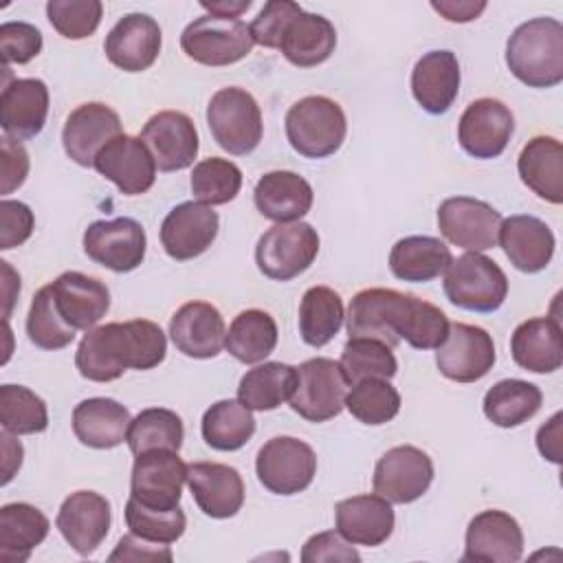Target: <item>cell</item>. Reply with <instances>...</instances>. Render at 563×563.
Here are the masks:
<instances>
[{"label": "cell", "instance_id": "cell-23", "mask_svg": "<svg viewBox=\"0 0 563 563\" xmlns=\"http://www.w3.org/2000/svg\"><path fill=\"white\" fill-rule=\"evenodd\" d=\"M103 51L112 66L143 73L161 53V26L147 13H128L106 35Z\"/></svg>", "mask_w": 563, "mask_h": 563}, {"label": "cell", "instance_id": "cell-61", "mask_svg": "<svg viewBox=\"0 0 563 563\" xmlns=\"http://www.w3.org/2000/svg\"><path fill=\"white\" fill-rule=\"evenodd\" d=\"M251 0H218V2H200L209 15H220V18H240L246 9H251Z\"/></svg>", "mask_w": 563, "mask_h": 563}, {"label": "cell", "instance_id": "cell-52", "mask_svg": "<svg viewBox=\"0 0 563 563\" xmlns=\"http://www.w3.org/2000/svg\"><path fill=\"white\" fill-rule=\"evenodd\" d=\"M303 9L292 0H268L257 18L249 24L253 42L264 48H279L286 26Z\"/></svg>", "mask_w": 563, "mask_h": 563}, {"label": "cell", "instance_id": "cell-19", "mask_svg": "<svg viewBox=\"0 0 563 563\" xmlns=\"http://www.w3.org/2000/svg\"><path fill=\"white\" fill-rule=\"evenodd\" d=\"M110 523V501L95 490L70 493L62 501L55 519L59 534L79 556H88L101 545L108 537Z\"/></svg>", "mask_w": 563, "mask_h": 563}, {"label": "cell", "instance_id": "cell-58", "mask_svg": "<svg viewBox=\"0 0 563 563\" xmlns=\"http://www.w3.org/2000/svg\"><path fill=\"white\" fill-rule=\"evenodd\" d=\"M561 411H556L545 424L539 427L537 431V449L539 453L554 462L561 464Z\"/></svg>", "mask_w": 563, "mask_h": 563}, {"label": "cell", "instance_id": "cell-41", "mask_svg": "<svg viewBox=\"0 0 563 563\" xmlns=\"http://www.w3.org/2000/svg\"><path fill=\"white\" fill-rule=\"evenodd\" d=\"M543 402V394L534 383L521 378H504L484 396V416L501 427L512 429L528 422Z\"/></svg>", "mask_w": 563, "mask_h": 563}, {"label": "cell", "instance_id": "cell-13", "mask_svg": "<svg viewBox=\"0 0 563 563\" xmlns=\"http://www.w3.org/2000/svg\"><path fill=\"white\" fill-rule=\"evenodd\" d=\"M433 482L431 457L411 444H398L380 455L374 468V493L389 504H411L420 499Z\"/></svg>", "mask_w": 563, "mask_h": 563}, {"label": "cell", "instance_id": "cell-38", "mask_svg": "<svg viewBox=\"0 0 563 563\" xmlns=\"http://www.w3.org/2000/svg\"><path fill=\"white\" fill-rule=\"evenodd\" d=\"M297 385V367L266 361L249 369L238 385V400L251 411H273L290 400Z\"/></svg>", "mask_w": 563, "mask_h": 563}, {"label": "cell", "instance_id": "cell-17", "mask_svg": "<svg viewBox=\"0 0 563 563\" xmlns=\"http://www.w3.org/2000/svg\"><path fill=\"white\" fill-rule=\"evenodd\" d=\"M121 134L123 125L117 110L101 101H88L77 106L66 117L62 130V145L73 163L81 167H92L97 154Z\"/></svg>", "mask_w": 563, "mask_h": 563}, {"label": "cell", "instance_id": "cell-2", "mask_svg": "<svg viewBox=\"0 0 563 563\" xmlns=\"http://www.w3.org/2000/svg\"><path fill=\"white\" fill-rule=\"evenodd\" d=\"M508 70L530 88H554L563 81V24L532 18L519 24L506 44Z\"/></svg>", "mask_w": 563, "mask_h": 563}, {"label": "cell", "instance_id": "cell-24", "mask_svg": "<svg viewBox=\"0 0 563 563\" xmlns=\"http://www.w3.org/2000/svg\"><path fill=\"white\" fill-rule=\"evenodd\" d=\"M187 486L196 506L211 519H229L244 504V482L238 468L220 462L187 464Z\"/></svg>", "mask_w": 563, "mask_h": 563}, {"label": "cell", "instance_id": "cell-56", "mask_svg": "<svg viewBox=\"0 0 563 563\" xmlns=\"http://www.w3.org/2000/svg\"><path fill=\"white\" fill-rule=\"evenodd\" d=\"M29 174V154L20 141L2 136V194L18 189Z\"/></svg>", "mask_w": 563, "mask_h": 563}, {"label": "cell", "instance_id": "cell-16", "mask_svg": "<svg viewBox=\"0 0 563 563\" xmlns=\"http://www.w3.org/2000/svg\"><path fill=\"white\" fill-rule=\"evenodd\" d=\"M515 132L510 108L493 97L475 99L466 106L457 123V141L473 158H497L508 147Z\"/></svg>", "mask_w": 563, "mask_h": 563}, {"label": "cell", "instance_id": "cell-27", "mask_svg": "<svg viewBox=\"0 0 563 563\" xmlns=\"http://www.w3.org/2000/svg\"><path fill=\"white\" fill-rule=\"evenodd\" d=\"M497 242L501 244L510 264L530 275L550 264L556 246L552 229L543 220L528 213H517L501 220Z\"/></svg>", "mask_w": 563, "mask_h": 563}, {"label": "cell", "instance_id": "cell-42", "mask_svg": "<svg viewBox=\"0 0 563 563\" xmlns=\"http://www.w3.org/2000/svg\"><path fill=\"white\" fill-rule=\"evenodd\" d=\"M202 440L216 451H238L255 433V418L240 400H218L205 413L200 422Z\"/></svg>", "mask_w": 563, "mask_h": 563}, {"label": "cell", "instance_id": "cell-11", "mask_svg": "<svg viewBox=\"0 0 563 563\" xmlns=\"http://www.w3.org/2000/svg\"><path fill=\"white\" fill-rule=\"evenodd\" d=\"M187 484V464L172 449H152L134 457L130 475V497L145 508L174 510L180 506Z\"/></svg>", "mask_w": 563, "mask_h": 563}, {"label": "cell", "instance_id": "cell-7", "mask_svg": "<svg viewBox=\"0 0 563 563\" xmlns=\"http://www.w3.org/2000/svg\"><path fill=\"white\" fill-rule=\"evenodd\" d=\"M253 35L240 18L200 15L180 33L183 53L205 66H231L253 51Z\"/></svg>", "mask_w": 563, "mask_h": 563}, {"label": "cell", "instance_id": "cell-51", "mask_svg": "<svg viewBox=\"0 0 563 563\" xmlns=\"http://www.w3.org/2000/svg\"><path fill=\"white\" fill-rule=\"evenodd\" d=\"M449 325L446 314L438 306L413 295L402 339L416 350H438L449 334Z\"/></svg>", "mask_w": 563, "mask_h": 563}, {"label": "cell", "instance_id": "cell-53", "mask_svg": "<svg viewBox=\"0 0 563 563\" xmlns=\"http://www.w3.org/2000/svg\"><path fill=\"white\" fill-rule=\"evenodd\" d=\"M42 51V33L29 22H4L0 26V53L7 64H26Z\"/></svg>", "mask_w": 563, "mask_h": 563}, {"label": "cell", "instance_id": "cell-39", "mask_svg": "<svg viewBox=\"0 0 563 563\" xmlns=\"http://www.w3.org/2000/svg\"><path fill=\"white\" fill-rule=\"evenodd\" d=\"M345 319L343 299L330 286H312L299 303V334L306 345L323 347L341 330Z\"/></svg>", "mask_w": 563, "mask_h": 563}, {"label": "cell", "instance_id": "cell-46", "mask_svg": "<svg viewBox=\"0 0 563 563\" xmlns=\"http://www.w3.org/2000/svg\"><path fill=\"white\" fill-rule=\"evenodd\" d=\"M191 194L202 205H227L242 189V172L233 161L209 156L191 169Z\"/></svg>", "mask_w": 563, "mask_h": 563}, {"label": "cell", "instance_id": "cell-4", "mask_svg": "<svg viewBox=\"0 0 563 563\" xmlns=\"http://www.w3.org/2000/svg\"><path fill=\"white\" fill-rule=\"evenodd\" d=\"M446 299L471 312H495L508 297V277L484 253H464L451 260L442 282Z\"/></svg>", "mask_w": 563, "mask_h": 563}, {"label": "cell", "instance_id": "cell-59", "mask_svg": "<svg viewBox=\"0 0 563 563\" xmlns=\"http://www.w3.org/2000/svg\"><path fill=\"white\" fill-rule=\"evenodd\" d=\"M431 7L449 22H471L479 18V13L486 9L484 0H433Z\"/></svg>", "mask_w": 563, "mask_h": 563}, {"label": "cell", "instance_id": "cell-60", "mask_svg": "<svg viewBox=\"0 0 563 563\" xmlns=\"http://www.w3.org/2000/svg\"><path fill=\"white\" fill-rule=\"evenodd\" d=\"M0 440H2V484H9L11 482V477L20 471V466H22V455H24V451H22V444H20V440H15L13 438V433H9V431H4L2 429V433H0Z\"/></svg>", "mask_w": 563, "mask_h": 563}, {"label": "cell", "instance_id": "cell-32", "mask_svg": "<svg viewBox=\"0 0 563 563\" xmlns=\"http://www.w3.org/2000/svg\"><path fill=\"white\" fill-rule=\"evenodd\" d=\"M253 200L257 211L273 222H297L303 218L314 200L310 183L288 169L266 172L255 189Z\"/></svg>", "mask_w": 563, "mask_h": 563}, {"label": "cell", "instance_id": "cell-26", "mask_svg": "<svg viewBox=\"0 0 563 563\" xmlns=\"http://www.w3.org/2000/svg\"><path fill=\"white\" fill-rule=\"evenodd\" d=\"M57 312L73 330L95 328L110 308L108 286L79 271H66L51 282Z\"/></svg>", "mask_w": 563, "mask_h": 563}, {"label": "cell", "instance_id": "cell-48", "mask_svg": "<svg viewBox=\"0 0 563 563\" xmlns=\"http://www.w3.org/2000/svg\"><path fill=\"white\" fill-rule=\"evenodd\" d=\"M75 332L77 330H73L57 312L51 284L42 286L35 292L29 314H26L29 341L42 350H62L73 343Z\"/></svg>", "mask_w": 563, "mask_h": 563}, {"label": "cell", "instance_id": "cell-1", "mask_svg": "<svg viewBox=\"0 0 563 563\" xmlns=\"http://www.w3.org/2000/svg\"><path fill=\"white\" fill-rule=\"evenodd\" d=\"M167 339L147 319L112 321L86 330L75 352L79 374L95 383L117 380L125 369H152L163 363Z\"/></svg>", "mask_w": 563, "mask_h": 563}, {"label": "cell", "instance_id": "cell-44", "mask_svg": "<svg viewBox=\"0 0 563 563\" xmlns=\"http://www.w3.org/2000/svg\"><path fill=\"white\" fill-rule=\"evenodd\" d=\"M339 365L347 385H356L367 378L389 380L398 372V361L391 347L374 339H347Z\"/></svg>", "mask_w": 563, "mask_h": 563}, {"label": "cell", "instance_id": "cell-22", "mask_svg": "<svg viewBox=\"0 0 563 563\" xmlns=\"http://www.w3.org/2000/svg\"><path fill=\"white\" fill-rule=\"evenodd\" d=\"M99 176L114 183L123 196H141L156 180V163L139 136L121 134L112 139L95 158Z\"/></svg>", "mask_w": 563, "mask_h": 563}, {"label": "cell", "instance_id": "cell-10", "mask_svg": "<svg viewBox=\"0 0 563 563\" xmlns=\"http://www.w3.org/2000/svg\"><path fill=\"white\" fill-rule=\"evenodd\" d=\"M347 380L341 365L328 356H314L297 367V385L290 396V409L308 422L336 418L345 407Z\"/></svg>", "mask_w": 563, "mask_h": 563}, {"label": "cell", "instance_id": "cell-12", "mask_svg": "<svg viewBox=\"0 0 563 563\" xmlns=\"http://www.w3.org/2000/svg\"><path fill=\"white\" fill-rule=\"evenodd\" d=\"M501 213L488 202L471 196H453L438 207L440 233L455 246L482 253L497 244Z\"/></svg>", "mask_w": 563, "mask_h": 563}, {"label": "cell", "instance_id": "cell-40", "mask_svg": "<svg viewBox=\"0 0 563 563\" xmlns=\"http://www.w3.org/2000/svg\"><path fill=\"white\" fill-rule=\"evenodd\" d=\"M277 336L279 332L275 319L260 308H249L231 321L224 336V347L240 363L253 365L264 361L275 350Z\"/></svg>", "mask_w": 563, "mask_h": 563}, {"label": "cell", "instance_id": "cell-29", "mask_svg": "<svg viewBox=\"0 0 563 563\" xmlns=\"http://www.w3.org/2000/svg\"><path fill=\"white\" fill-rule=\"evenodd\" d=\"M48 117V88L42 79L22 77L4 84L0 97V125L9 139H33Z\"/></svg>", "mask_w": 563, "mask_h": 563}, {"label": "cell", "instance_id": "cell-57", "mask_svg": "<svg viewBox=\"0 0 563 563\" xmlns=\"http://www.w3.org/2000/svg\"><path fill=\"white\" fill-rule=\"evenodd\" d=\"M108 559L110 561H154V559L172 561L174 554L167 548V543H152L130 532L119 539L114 552Z\"/></svg>", "mask_w": 563, "mask_h": 563}, {"label": "cell", "instance_id": "cell-20", "mask_svg": "<svg viewBox=\"0 0 563 563\" xmlns=\"http://www.w3.org/2000/svg\"><path fill=\"white\" fill-rule=\"evenodd\" d=\"M220 218L213 207L198 200L176 205L161 224V244L176 262H187L202 255L216 240Z\"/></svg>", "mask_w": 563, "mask_h": 563}, {"label": "cell", "instance_id": "cell-50", "mask_svg": "<svg viewBox=\"0 0 563 563\" xmlns=\"http://www.w3.org/2000/svg\"><path fill=\"white\" fill-rule=\"evenodd\" d=\"M46 15L62 37L84 40L97 31L103 4L99 0H48Z\"/></svg>", "mask_w": 563, "mask_h": 563}, {"label": "cell", "instance_id": "cell-54", "mask_svg": "<svg viewBox=\"0 0 563 563\" xmlns=\"http://www.w3.org/2000/svg\"><path fill=\"white\" fill-rule=\"evenodd\" d=\"M0 218H2V233H0L2 251L24 244L35 229V218H33L31 207L20 200L4 198L0 202Z\"/></svg>", "mask_w": 563, "mask_h": 563}, {"label": "cell", "instance_id": "cell-47", "mask_svg": "<svg viewBox=\"0 0 563 563\" xmlns=\"http://www.w3.org/2000/svg\"><path fill=\"white\" fill-rule=\"evenodd\" d=\"M345 409L363 424L378 427L400 411V394L385 378H367L345 394Z\"/></svg>", "mask_w": 563, "mask_h": 563}, {"label": "cell", "instance_id": "cell-37", "mask_svg": "<svg viewBox=\"0 0 563 563\" xmlns=\"http://www.w3.org/2000/svg\"><path fill=\"white\" fill-rule=\"evenodd\" d=\"M451 260V249L440 238L431 235H407L389 251L391 275L413 284L431 282L444 275Z\"/></svg>", "mask_w": 563, "mask_h": 563}, {"label": "cell", "instance_id": "cell-30", "mask_svg": "<svg viewBox=\"0 0 563 563\" xmlns=\"http://www.w3.org/2000/svg\"><path fill=\"white\" fill-rule=\"evenodd\" d=\"M460 62L451 51L424 53L411 70V92L429 114H444L460 92Z\"/></svg>", "mask_w": 563, "mask_h": 563}, {"label": "cell", "instance_id": "cell-36", "mask_svg": "<svg viewBox=\"0 0 563 563\" xmlns=\"http://www.w3.org/2000/svg\"><path fill=\"white\" fill-rule=\"evenodd\" d=\"M48 530L51 521L40 508L26 501L4 504L0 508V561L24 563Z\"/></svg>", "mask_w": 563, "mask_h": 563}, {"label": "cell", "instance_id": "cell-49", "mask_svg": "<svg viewBox=\"0 0 563 563\" xmlns=\"http://www.w3.org/2000/svg\"><path fill=\"white\" fill-rule=\"evenodd\" d=\"M125 523L132 534L152 541V543H174L183 537L187 517L183 508L174 510H154L139 504L134 497L125 501Z\"/></svg>", "mask_w": 563, "mask_h": 563}, {"label": "cell", "instance_id": "cell-21", "mask_svg": "<svg viewBox=\"0 0 563 563\" xmlns=\"http://www.w3.org/2000/svg\"><path fill=\"white\" fill-rule=\"evenodd\" d=\"M523 554V532L519 521L504 510H482L466 528L462 561L517 563Z\"/></svg>", "mask_w": 563, "mask_h": 563}, {"label": "cell", "instance_id": "cell-25", "mask_svg": "<svg viewBox=\"0 0 563 563\" xmlns=\"http://www.w3.org/2000/svg\"><path fill=\"white\" fill-rule=\"evenodd\" d=\"M169 336L176 350L189 358H213L224 347V319L209 301L183 303L172 321Z\"/></svg>", "mask_w": 563, "mask_h": 563}, {"label": "cell", "instance_id": "cell-34", "mask_svg": "<svg viewBox=\"0 0 563 563\" xmlns=\"http://www.w3.org/2000/svg\"><path fill=\"white\" fill-rule=\"evenodd\" d=\"M517 172L521 183L541 200L563 202V147L554 136H532L519 158Z\"/></svg>", "mask_w": 563, "mask_h": 563}, {"label": "cell", "instance_id": "cell-45", "mask_svg": "<svg viewBox=\"0 0 563 563\" xmlns=\"http://www.w3.org/2000/svg\"><path fill=\"white\" fill-rule=\"evenodd\" d=\"M0 424L13 435L42 433L48 427L46 402L24 385L0 387Z\"/></svg>", "mask_w": 563, "mask_h": 563}, {"label": "cell", "instance_id": "cell-55", "mask_svg": "<svg viewBox=\"0 0 563 563\" xmlns=\"http://www.w3.org/2000/svg\"><path fill=\"white\" fill-rule=\"evenodd\" d=\"M303 563H321V561H361V554L334 530L312 534L301 548Z\"/></svg>", "mask_w": 563, "mask_h": 563}, {"label": "cell", "instance_id": "cell-43", "mask_svg": "<svg viewBox=\"0 0 563 563\" xmlns=\"http://www.w3.org/2000/svg\"><path fill=\"white\" fill-rule=\"evenodd\" d=\"M185 427L176 411L165 407L143 409L128 429V446L134 455L152 451V449H172L178 451L183 446Z\"/></svg>", "mask_w": 563, "mask_h": 563}, {"label": "cell", "instance_id": "cell-35", "mask_svg": "<svg viewBox=\"0 0 563 563\" xmlns=\"http://www.w3.org/2000/svg\"><path fill=\"white\" fill-rule=\"evenodd\" d=\"M334 24L319 13L308 11H301L290 20L279 42L282 55L299 68H312L323 64L334 53Z\"/></svg>", "mask_w": 563, "mask_h": 563}, {"label": "cell", "instance_id": "cell-28", "mask_svg": "<svg viewBox=\"0 0 563 563\" xmlns=\"http://www.w3.org/2000/svg\"><path fill=\"white\" fill-rule=\"evenodd\" d=\"M336 532L352 545L376 548L394 532V508L380 495H354L334 506Z\"/></svg>", "mask_w": 563, "mask_h": 563}, {"label": "cell", "instance_id": "cell-15", "mask_svg": "<svg viewBox=\"0 0 563 563\" xmlns=\"http://www.w3.org/2000/svg\"><path fill=\"white\" fill-rule=\"evenodd\" d=\"M493 336L471 323L455 321L449 325V334L435 352V365L440 374L455 383H475L484 378L495 365Z\"/></svg>", "mask_w": 563, "mask_h": 563}, {"label": "cell", "instance_id": "cell-5", "mask_svg": "<svg viewBox=\"0 0 563 563\" xmlns=\"http://www.w3.org/2000/svg\"><path fill=\"white\" fill-rule=\"evenodd\" d=\"M207 125L213 141L233 156L251 154L264 134L262 110L255 97L238 86L220 88L209 99Z\"/></svg>", "mask_w": 563, "mask_h": 563}, {"label": "cell", "instance_id": "cell-31", "mask_svg": "<svg viewBox=\"0 0 563 563\" xmlns=\"http://www.w3.org/2000/svg\"><path fill=\"white\" fill-rule=\"evenodd\" d=\"M512 361L532 374H552L563 363L561 323L556 317H532L510 336Z\"/></svg>", "mask_w": 563, "mask_h": 563}, {"label": "cell", "instance_id": "cell-9", "mask_svg": "<svg viewBox=\"0 0 563 563\" xmlns=\"http://www.w3.org/2000/svg\"><path fill=\"white\" fill-rule=\"evenodd\" d=\"M260 484L273 495H297L317 475V455L310 444L292 435H275L262 444L255 457Z\"/></svg>", "mask_w": 563, "mask_h": 563}, {"label": "cell", "instance_id": "cell-8", "mask_svg": "<svg viewBox=\"0 0 563 563\" xmlns=\"http://www.w3.org/2000/svg\"><path fill=\"white\" fill-rule=\"evenodd\" d=\"M319 253V233L308 222H279L262 233L255 264L275 282H290L310 268Z\"/></svg>", "mask_w": 563, "mask_h": 563}, {"label": "cell", "instance_id": "cell-14", "mask_svg": "<svg viewBox=\"0 0 563 563\" xmlns=\"http://www.w3.org/2000/svg\"><path fill=\"white\" fill-rule=\"evenodd\" d=\"M147 238L134 218L97 220L84 231V253L103 268L130 273L145 260Z\"/></svg>", "mask_w": 563, "mask_h": 563}, {"label": "cell", "instance_id": "cell-33", "mask_svg": "<svg viewBox=\"0 0 563 563\" xmlns=\"http://www.w3.org/2000/svg\"><path fill=\"white\" fill-rule=\"evenodd\" d=\"M130 411L114 398L95 396L73 409V433L90 449H114L128 438Z\"/></svg>", "mask_w": 563, "mask_h": 563}, {"label": "cell", "instance_id": "cell-6", "mask_svg": "<svg viewBox=\"0 0 563 563\" xmlns=\"http://www.w3.org/2000/svg\"><path fill=\"white\" fill-rule=\"evenodd\" d=\"M413 295L394 288L358 290L345 314L350 339H374L389 347L398 345L405 332Z\"/></svg>", "mask_w": 563, "mask_h": 563}, {"label": "cell", "instance_id": "cell-18", "mask_svg": "<svg viewBox=\"0 0 563 563\" xmlns=\"http://www.w3.org/2000/svg\"><path fill=\"white\" fill-rule=\"evenodd\" d=\"M139 139L147 145L161 172L187 169L198 156V130L194 121L178 110H163L152 114Z\"/></svg>", "mask_w": 563, "mask_h": 563}, {"label": "cell", "instance_id": "cell-3", "mask_svg": "<svg viewBox=\"0 0 563 563\" xmlns=\"http://www.w3.org/2000/svg\"><path fill=\"white\" fill-rule=\"evenodd\" d=\"M286 139L303 158L332 156L345 141L347 121L343 108L323 95L295 101L286 112Z\"/></svg>", "mask_w": 563, "mask_h": 563}]
</instances>
